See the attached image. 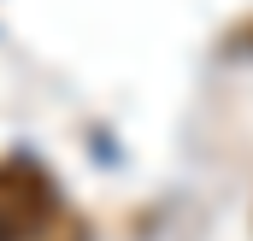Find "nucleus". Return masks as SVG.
<instances>
[{
	"instance_id": "nucleus-1",
	"label": "nucleus",
	"mask_w": 253,
	"mask_h": 241,
	"mask_svg": "<svg viewBox=\"0 0 253 241\" xmlns=\"http://www.w3.org/2000/svg\"><path fill=\"white\" fill-rule=\"evenodd\" d=\"M59 212V188L36 159H0V241H36Z\"/></svg>"
},
{
	"instance_id": "nucleus-2",
	"label": "nucleus",
	"mask_w": 253,
	"mask_h": 241,
	"mask_svg": "<svg viewBox=\"0 0 253 241\" xmlns=\"http://www.w3.org/2000/svg\"><path fill=\"white\" fill-rule=\"evenodd\" d=\"M36 241H88V224H83V218H71V212H59V218H53Z\"/></svg>"
}]
</instances>
